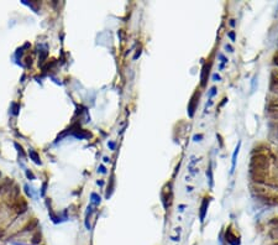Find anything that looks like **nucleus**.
<instances>
[{
  "mask_svg": "<svg viewBox=\"0 0 278 245\" xmlns=\"http://www.w3.org/2000/svg\"><path fill=\"white\" fill-rule=\"evenodd\" d=\"M39 238H41V236H40V234H37L36 236H33V240H32V241H33V243H39V241L41 240V239H39Z\"/></svg>",
  "mask_w": 278,
  "mask_h": 245,
  "instance_id": "nucleus-12",
  "label": "nucleus"
},
{
  "mask_svg": "<svg viewBox=\"0 0 278 245\" xmlns=\"http://www.w3.org/2000/svg\"><path fill=\"white\" fill-rule=\"evenodd\" d=\"M225 238H226V241H228L230 245H240V240H239V238L231 232V228H228Z\"/></svg>",
  "mask_w": 278,
  "mask_h": 245,
  "instance_id": "nucleus-4",
  "label": "nucleus"
},
{
  "mask_svg": "<svg viewBox=\"0 0 278 245\" xmlns=\"http://www.w3.org/2000/svg\"><path fill=\"white\" fill-rule=\"evenodd\" d=\"M30 156L33 159V161L36 162V163H41V161H40V157H39V155H37L35 151H30Z\"/></svg>",
  "mask_w": 278,
  "mask_h": 245,
  "instance_id": "nucleus-10",
  "label": "nucleus"
},
{
  "mask_svg": "<svg viewBox=\"0 0 278 245\" xmlns=\"http://www.w3.org/2000/svg\"><path fill=\"white\" fill-rule=\"evenodd\" d=\"M0 176H2V172H0Z\"/></svg>",
  "mask_w": 278,
  "mask_h": 245,
  "instance_id": "nucleus-19",
  "label": "nucleus"
},
{
  "mask_svg": "<svg viewBox=\"0 0 278 245\" xmlns=\"http://www.w3.org/2000/svg\"><path fill=\"white\" fill-rule=\"evenodd\" d=\"M201 138H203V135H195L194 136V141H200L199 139H201Z\"/></svg>",
  "mask_w": 278,
  "mask_h": 245,
  "instance_id": "nucleus-15",
  "label": "nucleus"
},
{
  "mask_svg": "<svg viewBox=\"0 0 278 245\" xmlns=\"http://www.w3.org/2000/svg\"><path fill=\"white\" fill-rule=\"evenodd\" d=\"M229 37L231 39V41H235V35H234V32H229Z\"/></svg>",
  "mask_w": 278,
  "mask_h": 245,
  "instance_id": "nucleus-14",
  "label": "nucleus"
},
{
  "mask_svg": "<svg viewBox=\"0 0 278 245\" xmlns=\"http://www.w3.org/2000/svg\"><path fill=\"white\" fill-rule=\"evenodd\" d=\"M171 201H172L171 186H170V184H167V186L163 188V191H162V202H163V205H164V208H166V209L171 205Z\"/></svg>",
  "mask_w": 278,
  "mask_h": 245,
  "instance_id": "nucleus-2",
  "label": "nucleus"
},
{
  "mask_svg": "<svg viewBox=\"0 0 278 245\" xmlns=\"http://www.w3.org/2000/svg\"><path fill=\"white\" fill-rule=\"evenodd\" d=\"M14 208L17 211V213H24L27 209V204L24 201V198H16V202L14 203Z\"/></svg>",
  "mask_w": 278,
  "mask_h": 245,
  "instance_id": "nucleus-3",
  "label": "nucleus"
},
{
  "mask_svg": "<svg viewBox=\"0 0 278 245\" xmlns=\"http://www.w3.org/2000/svg\"><path fill=\"white\" fill-rule=\"evenodd\" d=\"M213 81H214V82H218V81H220V76H219L218 73H214V74H213Z\"/></svg>",
  "mask_w": 278,
  "mask_h": 245,
  "instance_id": "nucleus-11",
  "label": "nucleus"
},
{
  "mask_svg": "<svg viewBox=\"0 0 278 245\" xmlns=\"http://www.w3.org/2000/svg\"><path fill=\"white\" fill-rule=\"evenodd\" d=\"M240 146H241V142L237 144V146H236V149H235V151H234V154H232V160H231V162H232V165H231V173L234 172L235 166H236V157H237V154H239V151H240Z\"/></svg>",
  "mask_w": 278,
  "mask_h": 245,
  "instance_id": "nucleus-9",
  "label": "nucleus"
},
{
  "mask_svg": "<svg viewBox=\"0 0 278 245\" xmlns=\"http://www.w3.org/2000/svg\"><path fill=\"white\" fill-rule=\"evenodd\" d=\"M268 168V157L263 154L252 156L250 162V173L256 183H263L266 180V172Z\"/></svg>",
  "mask_w": 278,
  "mask_h": 245,
  "instance_id": "nucleus-1",
  "label": "nucleus"
},
{
  "mask_svg": "<svg viewBox=\"0 0 278 245\" xmlns=\"http://www.w3.org/2000/svg\"><path fill=\"white\" fill-rule=\"evenodd\" d=\"M225 48H226V50H229V52H232V51H234V50H232V47H231L230 45H226V46H225Z\"/></svg>",
  "mask_w": 278,
  "mask_h": 245,
  "instance_id": "nucleus-16",
  "label": "nucleus"
},
{
  "mask_svg": "<svg viewBox=\"0 0 278 245\" xmlns=\"http://www.w3.org/2000/svg\"><path fill=\"white\" fill-rule=\"evenodd\" d=\"M179 208H180L179 211H180V212H183V211H184V208H185V205H184V204H182V205L179 207Z\"/></svg>",
  "mask_w": 278,
  "mask_h": 245,
  "instance_id": "nucleus-17",
  "label": "nucleus"
},
{
  "mask_svg": "<svg viewBox=\"0 0 278 245\" xmlns=\"http://www.w3.org/2000/svg\"><path fill=\"white\" fill-rule=\"evenodd\" d=\"M215 93H216V88H215V87H213V88L210 89V97H213Z\"/></svg>",
  "mask_w": 278,
  "mask_h": 245,
  "instance_id": "nucleus-13",
  "label": "nucleus"
},
{
  "mask_svg": "<svg viewBox=\"0 0 278 245\" xmlns=\"http://www.w3.org/2000/svg\"><path fill=\"white\" fill-rule=\"evenodd\" d=\"M187 191H188V192H192L193 188H192V187H187Z\"/></svg>",
  "mask_w": 278,
  "mask_h": 245,
  "instance_id": "nucleus-18",
  "label": "nucleus"
},
{
  "mask_svg": "<svg viewBox=\"0 0 278 245\" xmlns=\"http://www.w3.org/2000/svg\"><path fill=\"white\" fill-rule=\"evenodd\" d=\"M209 69H210V62H209V65H208V63H204V66H203V69H201V74H200V79H201L200 84H201L203 87L207 84V79H208Z\"/></svg>",
  "mask_w": 278,
  "mask_h": 245,
  "instance_id": "nucleus-5",
  "label": "nucleus"
},
{
  "mask_svg": "<svg viewBox=\"0 0 278 245\" xmlns=\"http://www.w3.org/2000/svg\"><path fill=\"white\" fill-rule=\"evenodd\" d=\"M11 184H12V181L10 180V178H6L2 184H0V193H4L5 191H8V190H10V187H11Z\"/></svg>",
  "mask_w": 278,
  "mask_h": 245,
  "instance_id": "nucleus-8",
  "label": "nucleus"
},
{
  "mask_svg": "<svg viewBox=\"0 0 278 245\" xmlns=\"http://www.w3.org/2000/svg\"><path fill=\"white\" fill-rule=\"evenodd\" d=\"M208 204H209V199L208 198H204V201L201 203V207H200V222H203L204 218H205V213H207V209H208Z\"/></svg>",
  "mask_w": 278,
  "mask_h": 245,
  "instance_id": "nucleus-6",
  "label": "nucleus"
},
{
  "mask_svg": "<svg viewBox=\"0 0 278 245\" xmlns=\"http://www.w3.org/2000/svg\"><path fill=\"white\" fill-rule=\"evenodd\" d=\"M197 94L198 93H195L194 96H193V98L190 99V103H189V105H188V111H189V117H193L194 115V111H195V108H197V103H198V100L195 99V97H197Z\"/></svg>",
  "mask_w": 278,
  "mask_h": 245,
  "instance_id": "nucleus-7",
  "label": "nucleus"
}]
</instances>
